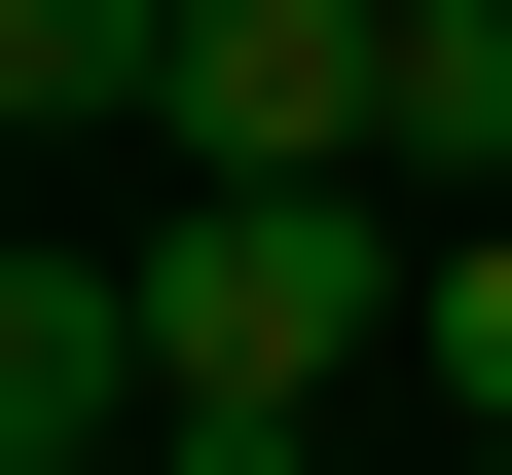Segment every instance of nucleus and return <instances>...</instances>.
Returning a JSON list of instances; mask_svg holds the SVG:
<instances>
[{
  "instance_id": "obj_1",
  "label": "nucleus",
  "mask_w": 512,
  "mask_h": 475,
  "mask_svg": "<svg viewBox=\"0 0 512 475\" xmlns=\"http://www.w3.org/2000/svg\"><path fill=\"white\" fill-rule=\"evenodd\" d=\"M366 329H403L366 183H183V220H147V366H183V439H330Z\"/></svg>"
},
{
  "instance_id": "obj_2",
  "label": "nucleus",
  "mask_w": 512,
  "mask_h": 475,
  "mask_svg": "<svg viewBox=\"0 0 512 475\" xmlns=\"http://www.w3.org/2000/svg\"><path fill=\"white\" fill-rule=\"evenodd\" d=\"M403 147V0H183V183H366Z\"/></svg>"
},
{
  "instance_id": "obj_3",
  "label": "nucleus",
  "mask_w": 512,
  "mask_h": 475,
  "mask_svg": "<svg viewBox=\"0 0 512 475\" xmlns=\"http://www.w3.org/2000/svg\"><path fill=\"white\" fill-rule=\"evenodd\" d=\"M0 475H183V366H147V256H0Z\"/></svg>"
},
{
  "instance_id": "obj_4",
  "label": "nucleus",
  "mask_w": 512,
  "mask_h": 475,
  "mask_svg": "<svg viewBox=\"0 0 512 475\" xmlns=\"http://www.w3.org/2000/svg\"><path fill=\"white\" fill-rule=\"evenodd\" d=\"M0 110L37 147H183V0H0Z\"/></svg>"
},
{
  "instance_id": "obj_5",
  "label": "nucleus",
  "mask_w": 512,
  "mask_h": 475,
  "mask_svg": "<svg viewBox=\"0 0 512 475\" xmlns=\"http://www.w3.org/2000/svg\"><path fill=\"white\" fill-rule=\"evenodd\" d=\"M403 183H512V0H403Z\"/></svg>"
},
{
  "instance_id": "obj_6",
  "label": "nucleus",
  "mask_w": 512,
  "mask_h": 475,
  "mask_svg": "<svg viewBox=\"0 0 512 475\" xmlns=\"http://www.w3.org/2000/svg\"><path fill=\"white\" fill-rule=\"evenodd\" d=\"M403 366H439V402L512 439V220H476V256H403Z\"/></svg>"
},
{
  "instance_id": "obj_7",
  "label": "nucleus",
  "mask_w": 512,
  "mask_h": 475,
  "mask_svg": "<svg viewBox=\"0 0 512 475\" xmlns=\"http://www.w3.org/2000/svg\"><path fill=\"white\" fill-rule=\"evenodd\" d=\"M476 475H512V439H476Z\"/></svg>"
}]
</instances>
